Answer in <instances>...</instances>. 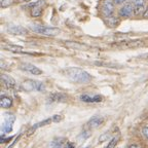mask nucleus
Returning a JSON list of instances; mask_svg holds the SVG:
<instances>
[{
	"mask_svg": "<svg viewBox=\"0 0 148 148\" xmlns=\"http://www.w3.org/2000/svg\"><path fill=\"white\" fill-rule=\"evenodd\" d=\"M134 12V7H133L132 2H127L121 6L119 9V16L123 18H130Z\"/></svg>",
	"mask_w": 148,
	"mask_h": 148,
	"instance_id": "6",
	"label": "nucleus"
},
{
	"mask_svg": "<svg viewBox=\"0 0 148 148\" xmlns=\"http://www.w3.org/2000/svg\"><path fill=\"white\" fill-rule=\"evenodd\" d=\"M24 1H31V0H24Z\"/></svg>",
	"mask_w": 148,
	"mask_h": 148,
	"instance_id": "27",
	"label": "nucleus"
},
{
	"mask_svg": "<svg viewBox=\"0 0 148 148\" xmlns=\"http://www.w3.org/2000/svg\"><path fill=\"white\" fill-rule=\"evenodd\" d=\"M22 88L26 90H37V92H43L45 86L41 81L27 79L22 83Z\"/></svg>",
	"mask_w": 148,
	"mask_h": 148,
	"instance_id": "3",
	"label": "nucleus"
},
{
	"mask_svg": "<svg viewBox=\"0 0 148 148\" xmlns=\"http://www.w3.org/2000/svg\"><path fill=\"white\" fill-rule=\"evenodd\" d=\"M143 16H144V18H148V7L146 8L145 12H144V14H143Z\"/></svg>",
	"mask_w": 148,
	"mask_h": 148,
	"instance_id": "25",
	"label": "nucleus"
},
{
	"mask_svg": "<svg viewBox=\"0 0 148 148\" xmlns=\"http://www.w3.org/2000/svg\"><path fill=\"white\" fill-rule=\"evenodd\" d=\"M101 12L106 18H112V14L114 12V3L112 2V0H105L102 4Z\"/></svg>",
	"mask_w": 148,
	"mask_h": 148,
	"instance_id": "4",
	"label": "nucleus"
},
{
	"mask_svg": "<svg viewBox=\"0 0 148 148\" xmlns=\"http://www.w3.org/2000/svg\"><path fill=\"white\" fill-rule=\"evenodd\" d=\"M51 121H53V118H49V119H45V120H43V121H41V123H36L35 125H33L32 127H31V132H34L35 130L36 129H38V127H43V125H49V123H51Z\"/></svg>",
	"mask_w": 148,
	"mask_h": 148,
	"instance_id": "17",
	"label": "nucleus"
},
{
	"mask_svg": "<svg viewBox=\"0 0 148 148\" xmlns=\"http://www.w3.org/2000/svg\"><path fill=\"white\" fill-rule=\"evenodd\" d=\"M142 132H143L144 136H145L146 138L148 139V127H144V129L142 130Z\"/></svg>",
	"mask_w": 148,
	"mask_h": 148,
	"instance_id": "22",
	"label": "nucleus"
},
{
	"mask_svg": "<svg viewBox=\"0 0 148 148\" xmlns=\"http://www.w3.org/2000/svg\"><path fill=\"white\" fill-rule=\"evenodd\" d=\"M118 140H119V138H118V137H114V138L112 139L110 142H109V144L105 148H114L116 146V144H117Z\"/></svg>",
	"mask_w": 148,
	"mask_h": 148,
	"instance_id": "19",
	"label": "nucleus"
},
{
	"mask_svg": "<svg viewBox=\"0 0 148 148\" xmlns=\"http://www.w3.org/2000/svg\"><path fill=\"white\" fill-rule=\"evenodd\" d=\"M61 119H62V116H59V115H55V116L53 117V121H57V123H58L59 120H61Z\"/></svg>",
	"mask_w": 148,
	"mask_h": 148,
	"instance_id": "23",
	"label": "nucleus"
},
{
	"mask_svg": "<svg viewBox=\"0 0 148 148\" xmlns=\"http://www.w3.org/2000/svg\"><path fill=\"white\" fill-rule=\"evenodd\" d=\"M113 1L116 3V4H121V3H125L127 0H113Z\"/></svg>",
	"mask_w": 148,
	"mask_h": 148,
	"instance_id": "24",
	"label": "nucleus"
},
{
	"mask_svg": "<svg viewBox=\"0 0 148 148\" xmlns=\"http://www.w3.org/2000/svg\"><path fill=\"white\" fill-rule=\"evenodd\" d=\"M67 100V96L62 92H53L47 99V103H58V102H64Z\"/></svg>",
	"mask_w": 148,
	"mask_h": 148,
	"instance_id": "10",
	"label": "nucleus"
},
{
	"mask_svg": "<svg viewBox=\"0 0 148 148\" xmlns=\"http://www.w3.org/2000/svg\"><path fill=\"white\" fill-rule=\"evenodd\" d=\"M132 4L133 7H134L135 14H140L144 10H146L145 9L146 0H132Z\"/></svg>",
	"mask_w": 148,
	"mask_h": 148,
	"instance_id": "9",
	"label": "nucleus"
},
{
	"mask_svg": "<svg viewBox=\"0 0 148 148\" xmlns=\"http://www.w3.org/2000/svg\"><path fill=\"white\" fill-rule=\"evenodd\" d=\"M14 117L12 113H5L4 115V123L2 125V132L3 134L5 133H9L12 131V125H14Z\"/></svg>",
	"mask_w": 148,
	"mask_h": 148,
	"instance_id": "5",
	"label": "nucleus"
},
{
	"mask_svg": "<svg viewBox=\"0 0 148 148\" xmlns=\"http://www.w3.org/2000/svg\"><path fill=\"white\" fill-rule=\"evenodd\" d=\"M0 105L2 108H9L10 106H12V99L7 96H2L0 99Z\"/></svg>",
	"mask_w": 148,
	"mask_h": 148,
	"instance_id": "14",
	"label": "nucleus"
},
{
	"mask_svg": "<svg viewBox=\"0 0 148 148\" xmlns=\"http://www.w3.org/2000/svg\"><path fill=\"white\" fill-rule=\"evenodd\" d=\"M66 76L76 83H88L92 79V75L78 67H70L66 70Z\"/></svg>",
	"mask_w": 148,
	"mask_h": 148,
	"instance_id": "1",
	"label": "nucleus"
},
{
	"mask_svg": "<svg viewBox=\"0 0 148 148\" xmlns=\"http://www.w3.org/2000/svg\"><path fill=\"white\" fill-rule=\"evenodd\" d=\"M20 68H21L22 70H24V71L29 72V73L34 74V75H40V74H42V71L39 68L36 67V66H34V65H32V64H29V63H23V64H21Z\"/></svg>",
	"mask_w": 148,
	"mask_h": 148,
	"instance_id": "7",
	"label": "nucleus"
},
{
	"mask_svg": "<svg viewBox=\"0 0 148 148\" xmlns=\"http://www.w3.org/2000/svg\"><path fill=\"white\" fill-rule=\"evenodd\" d=\"M63 148H75V144L72 143V142H66L64 145V147Z\"/></svg>",
	"mask_w": 148,
	"mask_h": 148,
	"instance_id": "21",
	"label": "nucleus"
},
{
	"mask_svg": "<svg viewBox=\"0 0 148 148\" xmlns=\"http://www.w3.org/2000/svg\"><path fill=\"white\" fill-rule=\"evenodd\" d=\"M103 123V118L100 117V116H94L90 119V121L88 123V125L90 127V129H96L99 125H102Z\"/></svg>",
	"mask_w": 148,
	"mask_h": 148,
	"instance_id": "13",
	"label": "nucleus"
},
{
	"mask_svg": "<svg viewBox=\"0 0 148 148\" xmlns=\"http://www.w3.org/2000/svg\"><path fill=\"white\" fill-rule=\"evenodd\" d=\"M7 32H9L12 35H26L28 33L27 29L22 26L16 25H9L7 27Z\"/></svg>",
	"mask_w": 148,
	"mask_h": 148,
	"instance_id": "8",
	"label": "nucleus"
},
{
	"mask_svg": "<svg viewBox=\"0 0 148 148\" xmlns=\"http://www.w3.org/2000/svg\"><path fill=\"white\" fill-rule=\"evenodd\" d=\"M42 5L40 4V3H35L34 6H32V9H31V14H32L33 16H41L42 14Z\"/></svg>",
	"mask_w": 148,
	"mask_h": 148,
	"instance_id": "16",
	"label": "nucleus"
},
{
	"mask_svg": "<svg viewBox=\"0 0 148 148\" xmlns=\"http://www.w3.org/2000/svg\"><path fill=\"white\" fill-rule=\"evenodd\" d=\"M14 3V0H1V7H7Z\"/></svg>",
	"mask_w": 148,
	"mask_h": 148,
	"instance_id": "20",
	"label": "nucleus"
},
{
	"mask_svg": "<svg viewBox=\"0 0 148 148\" xmlns=\"http://www.w3.org/2000/svg\"><path fill=\"white\" fill-rule=\"evenodd\" d=\"M86 148H90V147H86Z\"/></svg>",
	"mask_w": 148,
	"mask_h": 148,
	"instance_id": "28",
	"label": "nucleus"
},
{
	"mask_svg": "<svg viewBox=\"0 0 148 148\" xmlns=\"http://www.w3.org/2000/svg\"><path fill=\"white\" fill-rule=\"evenodd\" d=\"M4 49H7V51H14V53H25L23 51V47L16 45H4Z\"/></svg>",
	"mask_w": 148,
	"mask_h": 148,
	"instance_id": "18",
	"label": "nucleus"
},
{
	"mask_svg": "<svg viewBox=\"0 0 148 148\" xmlns=\"http://www.w3.org/2000/svg\"><path fill=\"white\" fill-rule=\"evenodd\" d=\"M1 80L7 88H14L16 86V80L7 74H1Z\"/></svg>",
	"mask_w": 148,
	"mask_h": 148,
	"instance_id": "11",
	"label": "nucleus"
},
{
	"mask_svg": "<svg viewBox=\"0 0 148 148\" xmlns=\"http://www.w3.org/2000/svg\"><path fill=\"white\" fill-rule=\"evenodd\" d=\"M30 28L34 32L38 33V34L45 35V36H57L61 33V30L59 28L55 27H47V26H42V25H31Z\"/></svg>",
	"mask_w": 148,
	"mask_h": 148,
	"instance_id": "2",
	"label": "nucleus"
},
{
	"mask_svg": "<svg viewBox=\"0 0 148 148\" xmlns=\"http://www.w3.org/2000/svg\"><path fill=\"white\" fill-rule=\"evenodd\" d=\"M80 100L86 103H98L102 101V97L99 95L96 96H90V95H81Z\"/></svg>",
	"mask_w": 148,
	"mask_h": 148,
	"instance_id": "12",
	"label": "nucleus"
},
{
	"mask_svg": "<svg viewBox=\"0 0 148 148\" xmlns=\"http://www.w3.org/2000/svg\"><path fill=\"white\" fill-rule=\"evenodd\" d=\"M129 148H142V147H140L139 145H131Z\"/></svg>",
	"mask_w": 148,
	"mask_h": 148,
	"instance_id": "26",
	"label": "nucleus"
},
{
	"mask_svg": "<svg viewBox=\"0 0 148 148\" xmlns=\"http://www.w3.org/2000/svg\"><path fill=\"white\" fill-rule=\"evenodd\" d=\"M66 142H67V140L64 138H56V139H53V141L51 142V148H63Z\"/></svg>",
	"mask_w": 148,
	"mask_h": 148,
	"instance_id": "15",
	"label": "nucleus"
}]
</instances>
